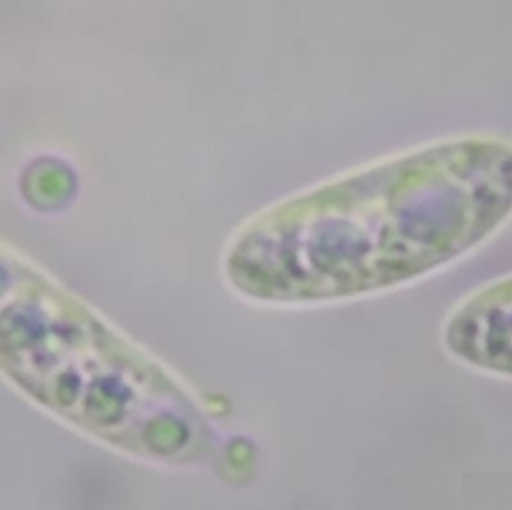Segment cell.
Returning <instances> with one entry per match:
<instances>
[{"mask_svg": "<svg viewBox=\"0 0 512 510\" xmlns=\"http://www.w3.org/2000/svg\"><path fill=\"white\" fill-rule=\"evenodd\" d=\"M512 218V140L460 134L338 174L248 218L224 276L264 306L402 288L464 258Z\"/></svg>", "mask_w": 512, "mask_h": 510, "instance_id": "1", "label": "cell"}, {"mask_svg": "<svg viewBox=\"0 0 512 510\" xmlns=\"http://www.w3.org/2000/svg\"><path fill=\"white\" fill-rule=\"evenodd\" d=\"M442 344L474 370L512 378V274L462 298L444 320Z\"/></svg>", "mask_w": 512, "mask_h": 510, "instance_id": "2", "label": "cell"}]
</instances>
